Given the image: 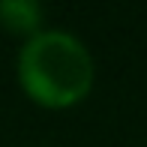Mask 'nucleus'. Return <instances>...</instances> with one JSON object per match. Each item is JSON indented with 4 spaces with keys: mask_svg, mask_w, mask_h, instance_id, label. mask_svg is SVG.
I'll return each mask as SVG.
<instances>
[{
    "mask_svg": "<svg viewBox=\"0 0 147 147\" xmlns=\"http://www.w3.org/2000/svg\"><path fill=\"white\" fill-rule=\"evenodd\" d=\"M15 78L30 102L48 111L75 108L96 84V63L81 36L45 27L18 48Z\"/></svg>",
    "mask_w": 147,
    "mask_h": 147,
    "instance_id": "nucleus-1",
    "label": "nucleus"
},
{
    "mask_svg": "<svg viewBox=\"0 0 147 147\" xmlns=\"http://www.w3.org/2000/svg\"><path fill=\"white\" fill-rule=\"evenodd\" d=\"M42 18H45V12L36 0H0V24H3V30L24 36V42L30 36H36L39 30H45Z\"/></svg>",
    "mask_w": 147,
    "mask_h": 147,
    "instance_id": "nucleus-2",
    "label": "nucleus"
}]
</instances>
